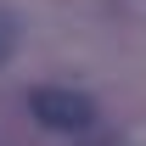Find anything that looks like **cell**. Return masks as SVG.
Instances as JSON below:
<instances>
[{
  "instance_id": "cell-3",
  "label": "cell",
  "mask_w": 146,
  "mask_h": 146,
  "mask_svg": "<svg viewBox=\"0 0 146 146\" xmlns=\"http://www.w3.org/2000/svg\"><path fill=\"white\" fill-rule=\"evenodd\" d=\"M84 146H129V141H84Z\"/></svg>"
},
{
  "instance_id": "cell-2",
  "label": "cell",
  "mask_w": 146,
  "mask_h": 146,
  "mask_svg": "<svg viewBox=\"0 0 146 146\" xmlns=\"http://www.w3.org/2000/svg\"><path fill=\"white\" fill-rule=\"evenodd\" d=\"M11 51H17V23H11L6 11H0V68L11 62Z\"/></svg>"
},
{
  "instance_id": "cell-1",
  "label": "cell",
  "mask_w": 146,
  "mask_h": 146,
  "mask_svg": "<svg viewBox=\"0 0 146 146\" xmlns=\"http://www.w3.org/2000/svg\"><path fill=\"white\" fill-rule=\"evenodd\" d=\"M28 112L39 118V129H56V135H90L96 129V101L79 96V90H68V84L34 90L28 96Z\"/></svg>"
}]
</instances>
